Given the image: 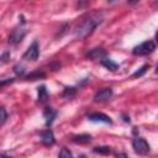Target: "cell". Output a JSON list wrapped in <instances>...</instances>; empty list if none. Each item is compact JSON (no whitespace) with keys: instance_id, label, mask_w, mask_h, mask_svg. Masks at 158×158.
<instances>
[{"instance_id":"obj_1","label":"cell","mask_w":158,"mask_h":158,"mask_svg":"<svg viewBox=\"0 0 158 158\" xmlns=\"http://www.w3.org/2000/svg\"><path fill=\"white\" fill-rule=\"evenodd\" d=\"M102 19L100 15H91L88 19H85L77 28H75V37L77 38H85L89 35H91L94 32V30L101 23Z\"/></svg>"},{"instance_id":"obj_2","label":"cell","mask_w":158,"mask_h":158,"mask_svg":"<svg viewBox=\"0 0 158 158\" xmlns=\"http://www.w3.org/2000/svg\"><path fill=\"white\" fill-rule=\"evenodd\" d=\"M154 49H156V43L149 40V41H144V42L139 43L138 46H136L132 49V53L135 56H147V54L153 53Z\"/></svg>"},{"instance_id":"obj_3","label":"cell","mask_w":158,"mask_h":158,"mask_svg":"<svg viewBox=\"0 0 158 158\" xmlns=\"http://www.w3.org/2000/svg\"><path fill=\"white\" fill-rule=\"evenodd\" d=\"M132 147H133L135 152L141 154V156H146L151 151V147H149L148 142L142 137H135L132 139Z\"/></svg>"},{"instance_id":"obj_4","label":"cell","mask_w":158,"mask_h":158,"mask_svg":"<svg viewBox=\"0 0 158 158\" xmlns=\"http://www.w3.org/2000/svg\"><path fill=\"white\" fill-rule=\"evenodd\" d=\"M38 56H40V44H38V42L35 40V41L30 44V47L27 48V51L23 53L22 59H25V60H27V62H35V60L38 58Z\"/></svg>"},{"instance_id":"obj_5","label":"cell","mask_w":158,"mask_h":158,"mask_svg":"<svg viewBox=\"0 0 158 158\" xmlns=\"http://www.w3.org/2000/svg\"><path fill=\"white\" fill-rule=\"evenodd\" d=\"M25 36H26V30L23 28V26H19V27L14 28L12 32L10 33V36H9V43L17 44V43H20L23 40Z\"/></svg>"},{"instance_id":"obj_6","label":"cell","mask_w":158,"mask_h":158,"mask_svg":"<svg viewBox=\"0 0 158 158\" xmlns=\"http://www.w3.org/2000/svg\"><path fill=\"white\" fill-rule=\"evenodd\" d=\"M111 96H112V89L111 88H102L95 93L94 101H96V102L107 101L109 99H111Z\"/></svg>"},{"instance_id":"obj_7","label":"cell","mask_w":158,"mask_h":158,"mask_svg":"<svg viewBox=\"0 0 158 158\" xmlns=\"http://www.w3.org/2000/svg\"><path fill=\"white\" fill-rule=\"evenodd\" d=\"M41 142L44 146H53L56 143L54 133H53V131L51 128H47V130L41 132Z\"/></svg>"},{"instance_id":"obj_8","label":"cell","mask_w":158,"mask_h":158,"mask_svg":"<svg viewBox=\"0 0 158 158\" xmlns=\"http://www.w3.org/2000/svg\"><path fill=\"white\" fill-rule=\"evenodd\" d=\"M88 120L93 122H104V123H112V120L110 116L102 114V112H93L88 115Z\"/></svg>"},{"instance_id":"obj_9","label":"cell","mask_w":158,"mask_h":158,"mask_svg":"<svg viewBox=\"0 0 158 158\" xmlns=\"http://www.w3.org/2000/svg\"><path fill=\"white\" fill-rule=\"evenodd\" d=\"M43 117L46 120V126L49 127L53 123L54 118L57 117V112L52 107H44V110H43Z\"/></svg>"},{"instance_id":"obj_10","label":"cell","mask_w":158,"mask_h":158,"mask_svg":"<svg viewBox=\"0 0 158 158\" xmlns=\"http://www.w3.org/2000/svg\"><path fill=\"white\" fill-rule=\"evenodd\" d=\"M106 56V52L105 49H102L101 47H96V48H93L89 53H88V57L91 58V59H98V58H105Z\"/></svg>"},{"instance_id":"obj_11","label":"cell","mask_w":158,"mask_h":158,"mask_svg":"<svg viewBox=\"0 0 158 158\" xmlns=\"http://www.w3.org/2000/svg\"><path fill=\"white\" fill-rule=\"evenodd\" d=\"M101 64L105 68H107L109 70H111V72H114V70H116L118 68V64L116 62H114L111 58H104V59H101Z\"/></svg>"},{"instance_id":"obj_12","label":"cell","mask_w":158,"mask_h":158,"mask_svg":"<svg viewBox=\"0 0 158 158\" xmlns=\"http://www.w3.org/2000/svg\"><path fill=\"white\" fill-rule=\"evenodd\" d=\"M48 98V90L46 88V85H41L38 86V102H44Z\"/></svg>"},{"instance_id":"obj_13","label":"cell","mask_w":158,"mask_h":158,"mask_svg":"<svg viewBox=\"0 0 158 158\" xmlns=\"http://www.w3.org/2000/svg\"><path fill=\"white\" fill-rule=\"evenodd\" d=\"M73 141L77 143H88L91 141V136L88 133H83V135H78L73 137Z\"/></svg>"},{"instance_id":"obj_14","label":"cell","mask_w":158,"mask_h":158,"mask_svg":"<svg viewBox=\"0 0 158 158\" xmlns=\"http://www.w3.org/2000/svg\"><path fill=\"white\" fill-rule=\"evenodd\" d=\"M94 153H99V154H110L111 153V148L109 146H99V147H94Z\"/></svg>"},{"instance_id":"obj_15","label":"cell","mask_w":158,"mask_h":158,"mask_svg":"<svg viewBox=\"0 0 158 158\" xmlns=\"http://www.w3.org/2000/svg\"><path fill=\"white\" fill-rule=\"evenodd\" d=\"M46 77V74L43 73V72H40V70H36V72H32V73H30L26 78L30 80H36V79H40V78H44Z\"/></svg>"},{"instance_id":"obj_16","label":"cell","mask_w":158,"mask_h":158,"mask_svg":"<svg viewBox=\"0 0 158 158\" xmlns=\"http://www.w3.org/2000/svg\"><path fill=\"white\" fill-rule=\"evenodd\" d=\"M148 68H149V64H143L139 69H137V70L132 74V77H133V78H139V77H142V75L147 72V69H148Z\"/></svg>"},{"instance_id":"obj_17","label":"cell","mask_w":158,"mask_h":158,"mask_svg":"<svg viewBox=\"0 0 158 158\" xmlns=\"http://www.w3.org/2000/svg\"><path fill=\"white\" fill-rule=\"evenodd\" d=\"M58 158H74V157H73V153H72V152H70L68 148L63 147V148L59 151Z\"/></svg>"},{"instance_id":"obj_18","label":"cell","mask_w":158,"mask_h":158,"mask_svg":"<svg viewBox=\"0 0 158 158\" xmlns=\"http://www.w3.org/2000/svg\"><path fill=\"white\" fill-rule=\"evenodd\" d=\"M75 91H77V89L75 88H73V86H70V88H65L64 90H63V96H73L74 94H75Z\"/></svg>"},{"instance_id":"obj_19","label":"cell","mask_w":158,"mask_h":158,"mask_svg":"<svg viewBox=\"0 0 158 158\" xmlns=\"http://www.w3.org/2000/svg\"><path fill=\"white\" fill-rule=\"evenodd\" d=\"M0 112H1V121H0V123H1V126H2V125L5 123V121H6V118H7V112H6V110H5L4 106H1Z\"/></svg>"},{"instance_id":"obj_20","label":"cell","mask_w":158,"mask_h":158,"mask_svg":"<svg viewBox=\"0 0 158 158\" xmlns=\"http://www.w3.org/2000/svg\"><path fill=\"white\" fill-rule=\"evenodd\" d=\"M14 72L17 74V75H23V73H25V69H23V67L22 65H15L14 67Z\"/></svg>"},{"instance_id":"obj_21","label":"cell","mask_w":158,"mask_h":158,"mask_svg":"<svg viewBox=\"0 0 158 158\" xmlns=\"http://www.w3.org/2000/svg\"><path fill=\"white\" fill-rule=\"evenodd\" d=\"M7 59H10V52H4L2 53V56H1V62L2 63H5V62H7Z\"/></svg>"},{"instance_id":"obj_22","label":"cell","mask_w":158,"mask_h":158,"mask_svg":"<svg viewBox=\"0 0 158 158\" xmlns=\"http://www.w3.org/2000/svg\"><path fill=\"white\" fill-rule=\"evenodd\" d=\"M116 158H128V156L126 153H122V152H118L116 154Z\"/></svg>"},{"instance_id":"obj_23","label":"cell","mask_w":158,"mask_h":158,"mask_svg":"<svg viewBox=\"0 0 158 158\" xmlns=\"http://www.w3.org/2000/svg\"><path fill=\"white\" fill-rule=\"evenodd\" d=\"M12 81H14V79H12V78H11L10 80H1V86H4V85H5V84H7V83H12Z\"/></svg>"},{"instance_id":"obj_24","label":"cell","mask_w":158,"mask_h":158,"mask_svg":"<svg viewBox=\"0 0 158 158\" xmlns=\"http://www.w3.org/2000/svg\"><path fill=\"white\" fill-rule=\"evenodd\" d=\"M122 118H123V121H125V122H130V116H127V115L122 114Z\"/></svg>"},{"instance_id":"obj_25","label":"cell","mask_w":158,"mask_h":158,"mask_svg":"<svg viewBox=\"0 0 158 158\" xmlns=\"http://www.w3.org/2000/svg\"><path fill=\"white\" fill-rule=\"evenodd\" d=\"M1 158H12L11 156H7V154H5V153H1Z\"/></svg>"},{"instance_id":"obj_26","label":"cell","mask_w":158,"mask_h":158,"mask_svg":"<svg viewBox=\"0 0 158 158\" xmlns=\"http://www.w3.org/2000/svg\"><path fill=\"white\" fill-rule=\"evenodd\" d=\"M156 42L158 43V31H157V33H156Z\"/></svg>"},{"instance_id":"obj_27","label":"cell","mask_w":158,"mask_h":158,"mask_svg":"<svg viewBox=\"0 0 158 158\" xmlns=\"http://www.w3.org/2000/svg\"><path fill=\"white\" fill-rule=\"evenodd\" d=\"M156 73L158 74V64H157V67H156Z\"/></svg>"}]
</instances>
